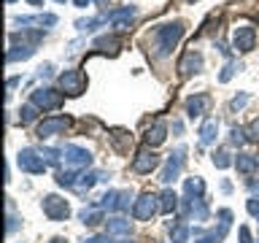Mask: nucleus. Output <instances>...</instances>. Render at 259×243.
<instances>
[{"label": "nucleus", "mask_w": 259, "mask_h": 243, "mask_svg": "<svg viewBox=\"0 0 259 243\" xmlns=\"http://www.w3.org/2000/svg\"><path fill=\"white\" fill-rule=\"evenodd\" d=\"M40 157L46 159V165H60V159H62V149H40Z\"/></svg>", "instance_id": "32"}, {"label": "nucleus", "mask_w": 259, "mask_h": 243, "mask_svg": "<svg viewBox=\"0 0 259 243\" xmlns=\"http://www.w3.org/2000/svg\"><path fill=\"white\" fill-rule=\"evenodd\" d=\"M97 181H100V170H89V173H81L76 189H92Z\"/></svg>", "instance_id": "27"}, {"label": "nucleus", "mask_w": 259, "mask_h": 243, "mask_svg": "<svg viewBox=\"0 0 259 243\" xmlns=\"http://www.w3.org/2000/svg\"><path fill=\"white\" fill-rule=\"evenodd\" d=\"M57 3H65V0H57Z\"/></svg>", "instance_id": "49"}, {"label": "nucleus", "mask_w": 259, "mask_h": 243, "mask_svg": "<svg viewBox=\"0 0 259 243\" xmlns=\"http://www.w3.org/2000/svg\"><path fill=\"white\" fill-rule=\"evenodd\" d=\"M16 165H19L22 173H30V176H40L49 168L46 159L40 157V151H35V149H22L16 154Z\"/></svg>", "instance_id": "3"}, {"label": "nucleus", "mask_w": 259, "mask_h": 243, "mask_svg": "<svg viewBox=\"0 0 259 243\" xmlns=\"http://www.w3.org/2000/svg\"><path fill=\"white\" fill-rule=\"evenodd\" d=\"M60 87H62V92H65V95L78 97V95L87 89V76H84L81 70L70 68V70H65L62 76H60Z\"/></svg>", "instance_id": "8"}, {"label": "nucleus", "mask_w": 259, "mask_h": 243, "mask_svg": "<svg viewBox=\"0 0 259 243\" xmlns=\"http://www.w3.org/2000/svg\"><path fill=\"white\" fill-rule=\"evenodd\" d=\"M248 186H251V192H259V184H256V181H251Z\"/></svg>", "instance_id": "44"}, {"label": "nucleus", "mask_w": 259, "mask_h": 243, "mask_svg": "<svg viewBox=\"0 0 259 243\" xmlns=\"http://www.w3.org/2000/svg\"><path fill=\"white\" fill-rule=\"evenodd\" d=\"M103 22H105V16H89V19H78V22H76V30H78V32H92L95 27H100Z\"/></svg>", "instance_id": "28"}, {"label": "nucleus", "mask_w": 259, "mask_h": 243, "mask_svg": "<svg viewBox=\"0 0 259 243\" xmlns=\"http://www.w3.org/2000/svg\"><path fill=\"white\" fill-rule=\"evenodd\" d=\"M30 6H44V0H27Z\"/></svg>", "instance_id": "45"}, {"label": "nucleus", "mask_w": 259, "mask_h": 243, "mask_svg": "<svg viewBox=\"0 0 259 243\" xmlns=\"http://www.w3.org/2000/svg\"><path fill=\"white\" fill-rule=\"evenodd\" d=\"M246 138H248V141H254V143H259V119H254L246 127Z\"/></svg>", "instance_id": "36"}, {"label": "nucleus", "mask_w": 259, "mask_h": 243, "mask_svg": "<svg viewBox=\"0 0 259 243\" xmlns=\"http://www.w3.org/2000/svg\"><path fill=\"white\" fill-rule=\"evenodd\" d=\"M89 3H92V0H73V6H76V8H87Z\"/></svg>", "instance_id": "43"}, {"label": "nucleus", "mask_w": 259, "mask_h": 243, "mask_svg": "<svg viewBox=\"0 0 259 243\" xmlns=\"http://www.w3.org/2000/svg\"><path fill=\"white\" fill-rule=\"evenodd\" d=\"M176 208H178V194L173 189H165L159 194V211L162 214H173Z\"/></svg>", "instance_id": "24"}, {"label": "nucleus", "mask_w": 259, "mask_h": 243, "mask_svg": "<svg viewBox=\"0 0 259 243\" xmlns=\"http://www.w3.org/2000/svg\"><path fill=\"white\" fill-rule=\"evenodd\" d=\"M200 70H202V54L194 52V49H189V52L178 60V76L189 78V76H194V73H200Z\"/></svg>", "instance_id": "13"}, {"label": "nucleus", "mask_w": 259, "mask_h": 243, "mask_svg": "<svg viewBox=\"0 0 259 243\" xmlns=\"http://www.w3.org/2000/svg\"><path fill=\"white\" fill-rule=\"evenodd\" d=\"M138 16V8L135 6H121V8H111L108 14H105V19H108L116 30H127L130 22H133Z\"/></svg>", "instance_id": "12"}, {"label": "nucleus", "mask_w": 259, "mask_h": 243, "mask_svg": "<svg viewBox=\"0 0 259 243\" xmlns=\"http://www.w3.org/2000/svg\"><path fill=\"white\" fill-rule=\"evenodd\" d=\"M165 138H167V125L165 122H154V125L146 130L143 141H146V146H159V143H165Z\"/></svg>", "instance_id": "17"}, {"label": "nucleus", "mask_w": 259, "mask_h": 243, "mask_svg": "<svg viewBox=\"0 0 259 243\" xmlns=\"http://www.w3.org/2000/svg\"><path fill=\"white\" fill-rule=\"evenodd\" d=\"M14 24H19L22 30H49V27H54L57 24V16L54 14H35V16H16Z\"/></svg>", "instance_id": "10"}, {"label": "nucleus", "mask_w": 259, "mask_h": 243, "mask_svg": "<svg viewBox=\"0 0 259 243\" xmlns=\"http://www.w3.org/2000/svg\"><path fill=\"white\" fill-rule=\"evenodd\" d=\"M35 54V46H30V44H16V40H11V46H8V54H6V60L8 62H16V60H30V57Z\"/></svg>", "instance_id": "18"}, {"label": "nucleus", "mask_w": 259, "mask_h": 243, "mask_svg": "<svg viewBox=\"0 0 259 243\" xmlns=\"http://www.w3.org/2000/svg\"><path fill=\"white\" fill-rule=\"evenodd\" d=\"M38 105H32V103H27V105H22L19 108V122L22 125H30V122H35V116H38Z\"/></svg>", "instance_id": "30"}, {"label": "nucleus", "mask_w": 259, "mask_h": 243, "mask_svg": "<svg viewBox=\"0 0 259 243\" xmlns=\"http://www.w3.org/2000/svg\"><path fill=\"white\" fill-rule=\"evenodd\" d=\"M6 3H16V0H6Z\"/></svg>", "instance_id": "48"}, {"label": "nucleus", "mask_w": 259, "mask_h": 243, "mask_svg": "<svg viewBox=\"0 0 259 243\" xmlns=\"http://www.w3.org/2000/svg\"><path fill=\"white\" fill-rule=\"evenodd\" d=\"M256 243H259V240H256Z\"/></svg>", "instance_id": "51"}, {"label": "nucleus", "mask_w": 259, "mask_h": 243, "mask_svg": "<svg viewBox=\"0 0 259 243\" xmlns=\"http://www.w3.org/2000/svg\"><path fill=\"white\" fill-rule=\"evenodd\" d=\"M184 162H186V149H184V146H178V149L167 157L165 168H162V173H159V181L162 184H173L178 178V173H181Z\"/></svg>", "instance_id": "7"}, {"label": "nucleus", "mask_w": 259, "mask_h": 243, "mask_svg": "<svg viewBox=\"0 0 259 243\" xmlns=\"http://www.w3.org/2000/svg\"><path fill=\"white\" fill-rule=\"evenodd\" d=\"M246 103H248V95L243 92V95H238V97H232L230 108H232V111H240V108H246Z\"/></svg>", "instance_id": "37"}, {"label": "nucleus", "mask_w": 259, "mask_h": 243, "mask_svg": "<svg viewBox=\"0 0 259 243\" xmlns=\"http://www.w3.org/2000/svg\"><path fill=\"white\" fill-rule=\"evenodd\" d=\"M62 157H65V165L70 170H84L92 165V151L84 149V146H76V143H68L62 149Z\"/></svg>", "instance_id": "4"}, {"label": "nucleus", "mask_w": 259, "mask_h": 243, "mask_svg": "<svg viewBox=\"0 0 259 243\" xmlns=\"http://www.w3.org/2000/svg\"><path fill=\"white\" fill-rule=\"evenodd\" d=\"M95 49H97V52H111V54H116L119 38H116V35H100V38L95 40Z\"/></svg>", "instance_id": "25"}, {"label": "nucleus", "mask_w": 259, "mask_h": 243, "mask_svg": "<svg viewBox=\"0 0 259 243\" xmlns=\"http://www.w3.org/2000/svg\"><path fill=\"white\" fill-rule=\"evenodd\" d=\"M19 81H22V78H16V76H14V78H8V95H11L14 89H16V84H19Z\"/></svg>", "instance_id": "42"}, {"label": "nucleus", "mask_w": 259, "mask_h": 243, "mask_svg": "<svg viewBox=\"0 0 259 243\" xmlns=\"http://www.w3.org/2000/svg\"><path fill=\"white\" fill-rule=\"evenodd\" d=\"M184 189H186V197L200 200L202 194H205V181H202L200 176H192V178H186V181H184Z\"/></svg>", "instance_id": "21"}, {"label": "nucleus", "mask_w": 259, "mask_h": 243, "mask_svg": "<svg viewBox=\"0 0 259 243\" xmlns=\"http://www.w3.org/2000/svg\"><path fill=\"white\" fill-rule=\"evenodd\" d=\"M157 165H159V157L151 151V146H146V149H141L135 154L133 170H135V173H141V176H146V173H151V170H157Z\"/></svg>", "instance_id": "14"}, {"label": "nucleus", "mask_w": 259, "mask_h": 243, "mask_svg": "<svg viewBox=\"0 0 259 243\" xmlns=\"http://www.w3.org/2000/svg\"><path fill=\"white\" fill-rule=\"evenodd\" d=\"M30 103L38 105L40 111H57L65 103V92H57L52 87H38L35 92L30 95Z\"/></svg>", "instance_id": "2"}, {"label": "nucleus", "mask_w": 259, "mask_h": 243, "mask_svg": "<svg viewBox=\"0 0 259 243\" xmlns=\"http://www.w3.org/2000/svg\"><path fill=\"white\" fill-rule=\"evenodd\" d=\"M186 3H197V0H186Z\"/></svg>", "instance_id": "47"}, {"label": "nucleus", "mask_w": 259, "mask_h": 243, "mask_svg": "<svg viewBox=\"0 0 259 243\" xmlns=\"http://www.w3.org/2000/svg\"><path fill=\"white\" fill-rule=\"evenodd\" d=\"M111 143H113V149H116L119 154H127V151H130V146H133V135H127L124 130H113Z\"/></svg>", "instance_id": "23"}, {"label": "nucleus", "mask_w": 259, "mask_h": 243, "mask_svg": "<svg viewBox=\"0 0 259 243\" xmlns=\"http://www.w3.org/2000/svg\"><path fill=\"white\" fill-rule=\"evenodd\" d=\"M246 141H248V138H246V130H243V127H232L230 130V143L232 146H243Z\"/></svg>", "instance_id": "35"}, {"label": "nucleus", "mask_w": 259, "mask_h": 243, "mask_svg": "<svg viewBox=\"0 0 259 243\" xmlns=\"http://www.w3.org/2000/svg\"><path fill=\"white\" fill-rule=\"evenodd\" d=\"M16 227H19V224H16V216H14V214H8V232H14Z\"/></svg>", "instance_id": "41"}, {"label": "nucleus", "mask_w": 259, "mask_h": 243, "mask_svg": "<svg viewBox=\"0 0 259 243\" xmlns=\"http://www.w3.org/2000/svg\"><path fill=\"white\" fill-rule=\"evenodd\" d=\"M189 232H192V230H189L184 222H176L173 227H170V243H186Z\"/></svg>", "instance_id": "26"}, {"label": "nucleus", "mask_w": 259, "mask_h": 243, "mask_svg": "<svg viewBox=\"0 0 259 243\" xmlns=\"http://www.w3.org/2000/svg\"><path fill=\"white\" fill-rule=\"evenodd\" d=\"M52 76V65H44V68H38V78H49Z\"/></svg>", "instance_id": "40"}, {"label": "nucleus", "mask_w": 259, "mask_h": 243, "mask_svg": "<svg viewBox=\"0 0 259 243\" xmlns=\"http://www.w3.org/2000/svg\"><path fill=\"white\" fill-rule=\"evenodd\" d=\"M197 135H200V143H202V146H210V143L216 141V135H219V119H216V116L205 119V122L200 125Z\"/></svg>", "instance_id": "16"}, {"label": "nucleus", "mask_w": 259, "mask_h": 243, "mask_svg": "<svg viewBox=\"0 0 259 243\" xmlns=\"http://www.w3.org/2000/svg\"><path fill=\"white\" fill-rule=\"evenodd\" d=\"M208 108H210V95H205V92H200V95H194V97L186 100V116H189V119L202 116Z\"/></svg>", "instance_id": "15"}, {"label": "nucleus", "mask_w": 259, "mask_h": 243, "mask_svg": "<svg viewBox=\"0 0 259 243\" xmlns=\"http://www.w3.org/2000/svg\"><path fill=\"white\" fill-rule=\"evenodd\" d=\"M235 168H238L243 176H251L259 168V157H254V154H238V157H235Z\"/></svg>", "instance_id": "20"}, {"label": "nucleus", "mask_w": 259, "mask_h": 243, "mask_svg": "<svg viewBox=\"0 0 259 243\" xmlns=\"http://www.w3.org/2000/svg\"><path fill=\"white\" fill-rule=\"evenodd\" d=\"M130 200H133V192L130 189L116 192V211H130Z\"/></svg>", "instance_id": "33"}, {"label": "nucleus", "mask_w": 259, "mask_h": 243, "mask_svg": "<svg viewBox=\"0 0 259 243\" xmlns=\"http://www.w3.org/2000/svg\"><path fill=\"white\" fill-rule=\"evenodd\" d=\"M68 127H70V119H68V116H49V119H44V122L38 125L35 135L40 138V141H46V138H52V135L65 133Z\"/></svg>", "instance_id": "11"}, {"label": "nucleus", "mask_w": 259, "mask_h": 243, "mask_svg": "<svg viewBox=\"0 0 259 243\" xmlns=\"http://www.w3.org/2000/svg\"><path fill=\"white\" fill-rule=\"evenodd\" d=\"M40 208H44V214L52 219V222H65V219L70 216V202L60 197V194H46L44 202H40Z\"/></svg>", "instance_id": "5"}, {"label": "nucleus", "mask_w": 259, "mask_h": 243, "mask_svg": "<svg viewBox=\"0 0 259 243\" xmlns=\"http://www.w3.org/2000/svg\"><path fill=\"white\" fill-rule=\"evenodd\" d=\"M84 243H113V240H111V235L105 232V235H92V238H87Z\"/></svg>", "instance_id": "38"}, {"label": "nucleus", "mask_w": 259, "mask_h": 243, "mask_svg": "<svg viewBox=\"0 0 259 243\" xmlns=\"http://www.w3.org/2000/svg\"><path fill=\"white\" fill-rule=\"evenodd\" d=\"M210 162H213L219 170H224V168L235 165V159H230V151H227V149H216V151H213V157H210Z\"/></svg>", "instance_id": "29"}, {"label": "nucleus", "mask_w": 259, "mask_h": 243, "mask_svg": "<svg viewBox=\"0 0 259 243\" xmlns=\"http://www.w3.org/2000/svg\"><path fill=\"white\" fill-rule=\"evenodd\" d=\"M256 219H259V214H256Z\"/></svg>", "instance_id": "50"}, {"label": "nucleus", "mask_w": 259, "mask_h": 243, "mask_svg": "<svg viewBox=\"0 0 259 243\" xmlns=\"http://www.w3.org/2000/svg\"><path fill=\"white\" fill-rule=\"evenodd\" d=\"M52 243H65V240H62V238H54V240H52Z\"/></svg>", "instance_id": "46"}, {"label": "nucleus", "mask_w": 259, "mask_h": 243, "mask_svg": "<svg viewBox=\"0 0 259 243\" xmlns=\"http://www.w3.org/2000/svg\"><path fill=\"white\" fill-rule=\"evenodd\" d=\"M184 22H167V24H157L151 32H149V40H151V52L157 57H170L173 49L178 46V40L184 38Z\"/></svg>", "instance_id": "1"}, {"label": "nucleus", "mask_w": 259, "mask_h": 243, "mask_svg": "<svg viewBox=\"0 0 259 243\" xmlns=\"http://www.w3.org/2000/svg\"><path fill=\"white\" fill-rule=\"evenodd\" d=\"M57 184L60 186H76L78 184V176H76V170H60V173H57Z\"/></svg>", "instance_id": "31"}, {"label": "nucleus", "mask_w": 259, "mask_h": 243, "mask_svg": "<svg viewBox=\"0 0 259 243\" xmlns=\"http://www.w3.org/2000/svg\"><path fill=\"white\" fill-rule=\"evenodd\" d=\"M238 235H240V243H254V238H251V232H248V227H240Z\"/></svg>", "instance_id": "39"}, {"label": "nucleus", "mask_w": 259, "mask_h": 243, "mask_svg": "<svg viewBox=\"0 0 259 243\" xmlns=\"http://www.w3.org/2000/svg\"><path fill=\"white\" fill-rule=\"evenodd\" d=\"M157 211H159V197L151 194V192H143L141 197L133 202V216L138 219V222H149Z\"/></svg>", "instance_id": "6"}, {"label": "nucleus", "mask_w": 259, "mask_h": 243, "mask_svg": "<svg viewBox=\"0 0 259 243\" xmlns=\"http://www.w3.org/2000/svg\"><path fill=\"white\" fill-rule=\"evenodd\" d=\"M240 70V65H235V62H227L224 68H222V73H219V81H222V84H227V81H230L235 73Z\"/></svg>", "instance_id": "34"}, {"label": "nucleus", "mask_w": 259, "mask_h": 243, "mask_svg": "<svg viewBox=\"0 0 259 243\" xmlns=\"http://www.w3.org/2000/svg\"><path fill=\"white\" fill-rule=\"evenodd\" d=\"M103 206L97 202V206H89V208H81L78 211V219H81V224H87V227H95V224H100L103 222Z\"/></svg>", "instance_id": "19"}, {"label": "nucleus", "mask_w": 259, "mask_h": 243, "mask_svg": "<svg viewBox=\"0 0 259 243\" xmlns=\"http://www.w3.org/2000/svg\"><path fill=\"white\" fill-rule=\"evenodd\" d=\"M232 46H235V52L248 54L251 49L256 46V30L251 27V24H238L232 32Z\"/></svg>", "instance_id": "9"}, {"label": "nucleus", "mask_w": 259, "mask_h": 243, "mask_svg": "<svg viewBox=\"0 0 259 243\" xmlns=\"http://www.w3.org/2000/svg\"><path fill=\"white\" fill-rule=\"evenodd\" d=\"M105 224H108V235H130L133 232V224H130L124 216H113Z\"/></svg>", "instance_id": "22"}]
</instances>
